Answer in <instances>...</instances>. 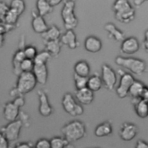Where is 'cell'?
<instances>
[{
  "instance_id": "7dc6e473",
  "label": "cell",
  "mask_w": 148,
  "mask_h": 148,
  "mask_svg": "<svg viewBox=\"0 0 148 148\" xmlns=\"http://www.w3.org/2000/svg\"><path fill=\"white\" fill-rule=\"evenodd\" d=\"M5 42V38L4 35L0 34V48H2Z\"/></svg>"
},
{
  "instance_id": "74e56055",
  "label": "cell",
  "mask_w": 148,
  "mask_h": 148,
  "mask_svg": "<svg viewBox=\"0 0 148 148\" xmlns=\"http://www.w3.org/2000/svg\"><path fill=\"white\" fill-rule=\"evenodd\" d=\"M9 9V6L5 2L0 1V21H3Z\"/></svg>"
},
{
  "instance_id": "4316f807",
  "label": "cell",
  "mask_w": 148,
  "mask_h": 148,
  "mask_svg": "<svg viewBox=\"0 0 148 148\" xmlns=\"http://www.w3.org/2000/svg\"><path fill=\"white\" fill-rule=\"evenodd\" d=\"M145 86L146 85L144 84V83L140 81L135 80L130 88L128 95L132 98L139 99V97Z\"/></svg>"
},
{
  "instance_id": "f6af8a7d",
  "label": "cell",
  "mask_w": 148,
  "mask_h": 148,
  "mask_svg": "<svg viewBox=\"0 0 148 148\" xmlns=\"http://www.w3.org/2000/svg\"><path fill=\"white\" fill-rule=\"evenodd\" d=\"M51 6L54 7L55 6H57L59 5L62 0H45Z\"/></svg>"
},
{
  "instance_id": "4dcf8cb0",
  "label": "cell",
  "mask_w": 148,
  "mask_h": 148,
  "mask_svg": "<svg viewBox=\"0 0 148 148\" xmlns=\"http://www.w3.org/2000/svg\"><path fill=\"white\" fill-rule=\"evenodd\" d=\"M51 57L49 53L45 50L38 52L37 55L33 59L34 64H46L48 60Z\"/></svg>"
},
{
  "instance_id": "d6986e66",
  "label": "cell",
  "mask_w": 148,
  "mask_h": 148,
  "mask_svg": "<svg viewBox=\"0 0 148 148\" xmlns=\"http://www.w3.org/2000/svg\"><path fill=\"white\" fill-rule=\"evenodd\" d=\"M132 103L134 106L136 115L141 118H146L148 115L147 100L139 98H132Z\"/></svg>"
},
{
  "instance_id": "d590c367",
  "label": "cell",
  "mask_w": 148,
  "mask_h": 148,
  "mask_svg": "<svg viewBox=\"0 0 148 148\" xmlns=\"http://www.w3.org/2000/svg\"><path fill=\"white\" fill-rule=\"evenodd\" d=\"M16 26L6 23L3 21H0V34L5 35L13 30Z\"/></svg>"
},
{
  "instance_id": "8992f818",
  "label": "cell",
  "mask_w": 148,
  "mask_h": 148,
  "mask_svg": "<svg viewBox=\"0 0 148 148\" xmlns=\"http://www.w3.org/2000/svg\"><path fill=\"white\" fill-rule=\"evenodd\" d=\"M61 104L64 110L71 116H79L84 113L82 105L76 100L71 93L66 92L64 95Z\"/></svg>"
},
{
  "instance_id": "6da1fadb",
  "label": "cell",
  "mask_w": 148,
  "mask_h": 148,
  "mask_svg": "<svg viewBox=\"0 0 148 148\" xmlns=\"http://www.w3.org/2000/svg\"><path fill=\"white\" fill-rule=\"evenodd\" d=\"M112 10L115 19L120 23L128 24L135 18V9L128 0H114Z\"/></svg>"
},
{
  "instance_id": "5b68a950",
  "label": "cell",
  "mask_w": 148,
  "mask_h": 148,
  "mask_svg": "<svg viewBox=\"0 0 148 148\" xmlns=\"http://www.w3.org/2000/svg\"><path fill=\"white\" fill-rule=\"evenodd\" d=\"M37 84L32 72H21L16 82V89L20 95L23 96L32 91Z\"/></svg>"
},
{
  "instance_id": "8fae6325",
  "label": "cell",
  "mask_w": 148,
  "mask_h": 148,
  "mask_svg": "<svg viewBox=\"0 0 148 148\" xmlns=\"http://www.w3.org/2000/svg\"><path fill=\"white\" fill-rule=\"evenodd\" d=\"M37 93L39 102L38 108L39 114L44 117H49L53 113V109L49 102L47 93L42 89H39Z\"/></svg>"
},
{
  "instance_id": "5bb4252c",
  "label": "cell",
  "mask_w": 148,
  "mask_h": 148,
  "mask_svg": "<svg viewBox=\"0 0 148 148\" xmlns=\"http://www.w3.org/2000/svg\"><path fill=\"white\" fill-rule=\"evenodd\" d=\"M75 98L82 105H88L91 104L94 98V92L87 87L76 90L75 92Z\"/></svg>"
},
{
  "instance_id": "ee69618b",
  "label": "cell",
  "mask_w": 148,
  "mask_h": 148,
  "mask_svg": "<svg viewBox=\"0 0 148 148\" xmlns=\"http://www.w3.org/2000/svg\"><path fill=\"white\" fill-rule=\"evenodd\" d=\"M139 99L148 101V88L146 86L143 89V90L139 97Z\"/></svg>"
},
{
  "instance_id": "2e32d148",
  "label": "cell",
  "mask_w": 148,
  "mask_h": 148,
  "mask_svg": "<svg viewBox=\"0 0 148 148\" xmlns=\"http://www.w3.org/2000/svg\"><path fill=\"white\" fill-rule=\"evenodd\" d=\"M60 41L62 45H66L71 49H75L79 45L76 35L72 30H66L65 34L61 36Z\"/></svg>"
},
{
  "instance_id": "9c48e42d",
  "label": "cell",
  "mask_w": 148,
  "mask_h": 148,
  "mask_svg": "<svg viewBox=\"0 0 148 148\" xmlns=\"http://www.w3.org/2000/svg\"><path fill=\"white\" fill-rule=\"evenodd\" d=\"M101 80L105 88L109 91L114 89L117 77L114 70L107 64H103L101 66Z\"/></svg>"
},
{
  "instance_id": "ac0fdd59",
  "label": "cell",
  "mask_w": 148,
  "mask_h": 148,
  "mask_svg": "<svg viewBox=\"0 0 148 148\" xmlns=\"http://www.w3.org/2000/svg\"><path fill=\"white\" fill-rule=\"evenodd\" d=\"M32 22L31 26L35 33L42 34L48 28V26L44 19L43 17L39 15L38 13L32 12Z\"/></svg>"
},
{
  "instance_id": "d6a6232c",
  "label": "cell",
  "mask_w": 148,
  "mask_h": 148,
  "mask_svg": "<svg viewBox=\"0 0 148 148\" xmlns=\"http://www.w3.org/2000/svg\"><path fill=\"white\" fill-rule=\"evenodd\" d=\"M24 54L25 58L33 60L38 53V50L36 48L34 45H27L23 49Z\"/></svg>"
},
{
  "instance_id": "e0dca14e",
  "label": "cell",
  "mask_w": 148,
  "mask_h": 148,
  "mask_svg": "<svg viewBox=\"0 0 148 148\" xmlns=\"http://www.w3.org/2000/svg\"><path fill=\"white\" fill-rule=\"evenodd\" d=\"M37 84L45 85L47 81L48 70L46 64H34L32 71Z\"/></svg>"
},
{
  "instance_id": "ba28073f",
  "label": "cell",
  "mask_w": 148,
  "mask_h": 148,
  "mask_svg": "<svg viewBox=\"0 0 148 148\" xmlns=\"http://www.w3.org/2000/svg\"><path fill=\"white\" fill-rule=\"evenodd\" d=\"M23 125L21 121L17 119L9 122L8 124L2 128L1 132L9 142L15 141L19 138Z\"/></svg>"
},
{
  "instance_id": "bcb514c9",
  "label": "cell",
  "mask_w": 148,
  "mask_h": 148,
  "mask_svg": "<svg viewBox=\"0 0 148 148\" xmlns=\"http://www.w3.org/2000/svg\"><path fill=\"white\" fill-rule=\"evenodd\" d=\"M148 0H133V3L135 6L139 7L142 6L143 3H145Z\"/></svg>"
},
{
  "instance_id": "cb8c5ba5",
  "label": "cell",
  "mask_w": 148,
  "mask_h": 148,
  "mask_svg": "<svg viewBox=\"0 0 148 148\" xmlns=\"http://www.w3.org/2000/svg\"><path fill=\"white\" fill-rule=\"evenodd\" d=\"M45 50H46L51 57H57L61 52L62 44L59 40L45 42Z\"/></svg>"
},
{
  "instance_id": "4fadbf2b",
  "label": "cell",
  "mask_w": 148,
  "mask_h": 148,
  "mask_svg": "<svg viewBox=\"0 0 148 148\" xmlns=\"http://www.w3.org/2000/svg\"><path fill=\"white\" fill-rule=\"evenodd\" d=\"M3 114L5 119L9 122L14 121L20 115V108L12 101L7 102L3 106Z\"/></svg>"
},
{
  "instance_id": "d4e9b609",
  "label": "cell",
  "mask_w": 148,
  "mask_h": 148,
  "mask_svg": "<svg viewBox=\"0 0 148 148\" xmlns=\"http://www.w3.org/2000/svg\"><path fill=\"white\" fill-rule=\"evenodd\" d=\"M23 49V48H19L17 51H16L12 59L13 73L17 76L21 73L20 70V64L25 58Z\"/></svg>"
},
{
  "instance_id": "ffe728a7",
  "label": "cell",
  "mask_w": 148,
  "mask_h": 148,
  "mask_svg": "<svg viewBox=\"0 0 148 148\" xmlns=\"http://www.w3.org/2000/svg\"><path fill=\"white\" fill-rule=\"evenodd\" d=\"M105 30L108 33V37L116 42H121L125 38L124 33L113 23H107L104 26Z\"/></svg>"
},
{
  "instance_id": "ab89813d",
  "label": "cell",
  "mask_w": 148,
  "mask_h": 148,
  "mask_svg": "<svg viewBox=\"0 0 148 148\" xmlns=\"http://www.w3.org/2000/svg\"><path fill=\"white\" fill-rule=\"evenodd\" d=\"M12 102L19 108L23 107L25 104V99L23 96H18L15 97Z\"/></svg>"
},
{
  "instance_id": "f1b7e54d",
  "label": "cell",
  "mask_w": 148,
  "mask_h": 148,
  "mask_svg": "<svg viewBox=\"0 0 148 148\" xmlns=\"http://www.w3.org/2000/svg\"><path fill=\"white\" fill-rule=\"evenodd\" d=\"M19 16L20 15L16 11L9 8L6 13L3 21L7 24L16 26Z\"/></svg>"
},
{
  "instance_id": "9a60e30c",
  "label": "cell",
  "mask_w": 148,
  "mask_h": 148,
  "mask_svg": "<svg viewBox=\"0 0 148 148\" xmlns=\"http://www.w3.org/2000/svg\"><path fill=\"white\" fill-rule=\"evenodd\" d=\"M84 46L87 52L95 53L101 50L102 42L99 38L94 35H90L85 39Z\"/></svg>"
},
{
  "instance_id": "3957f363",
  "label": "cell",
  "mask_w": 148,
  "mask_h": 148,
  "mask_svg": "<svg viewBox=\"0 0 148 148\" xmlns=\"http://www.w3.org/2000/svg\"><path fill=\"white\" fill-rule=\"evenodd\" d=\"M114 62L118 66L128 70L132 74L137 75H142L146 68V64L144 60L132 57L118 56L115 58Z\"/></svg>"
},
{
  "instance_id": "7bdbcfd3",
  "label": "cell",
  "mask_w": 148,
  "mask_h": 148,
  "mask_svg": "<svg viewBox=\"0 0 148 148\" xmlns=\"http://www.w3.org/2000/svg\"><path fill=\"white\" fill-rule=\"evenodd\" d=\"M143 46L145 51L148 50V31L146 30L144 34V38L143 40Z\"/></svg>"
},
{
  "instance_id": "60d3db41",
  "label": "cell",
  "mask_w": 148,
  "mask_h": 148,
  "mask_svg": "<svg viewBox=\"0 0 148 148\" xmlns=\"http://www.w3.org/2000/svg\"><path fill=\"white\" fill-rule=\"evenodd\" d=\"M34 146L29 142H24L18 143L14 147V148H33Z\"/></svg>"
},
{
  "instance_id": "30bf717a",
  "label": "cell",
  "mask_w": 148,
  "mask_h": 148,
  "mask_svg": "<svg viewBox=\"0 0 148 148\" xmlns=\"http://www.w3.org/2000/svg\"><path fill=\"white\" fill-rule=\"evenodd\" d=\"M138 133V128L134 123L124 122L119 130V136L121 140L129 142L133 140Z\"/></svg>"
},
{
  "instance_id": "836d02e7",
  "label": "cell",
  "mask_w": 148,
  "mask_h": 148,
  "mask_svg": "<svg viewBox=\"0 0 148 148\" xmlns=\"http://www.w3.org/2000/svg\"><path fill=\"white\" fill-rule=\"evenodd\" d=\"M87 78L88 77H84L80 76L74 74V75H73L74 83H75V86L76 90L87 87Z\"/></svg>"
},
{
  "instance_id": "603a6c76",
  "label": "cell",
  "mask_w": 148,
  "mask_h": 148,
  "mask_svg": "<svg viewBox=\"0 0 148 148\" xmlns=\"http://www.w3.org/2000/svg\"><path fill=\"white\" fill-rule=\"evenodd\" d=\"M102 82L101 77L97 73L88 77L87 82V88L93 92L100 90L102 86Z\"/></svg>"
},
{
  "instance_id": "e575fe53",
  "label": "cell",
  "mask_w": 148,
  "mask_h": 148,
  "mask_svg": "<svg viewBox=\"0 0 148 148\" xmlns=\"http://www.w3.org/2000/svg\"><path fill=\"white\" fill-rule=\"evenodd\" d=\"M34 66L33 60L25 58L20 64L21 72H32Z\"/></svg>"
},
{
  "instance_id": "f546056e",
  "label": "cell",
  "mask_w": 148,
  "mask_h": 148,
  "mask_svg": "<svg viewBox=\"0 0 148 148\" xmlns=\"http://www.w3.org/2000/svg\"><path fill=\"white\" fill-rule=\"evenodd\" d=\"M50 148H64L69 142L64 137L56 136L49 140Z\"/></svg>"
},
{
  "instance_id": "277c9868",
  "label": "cell",
  "mask_w": 148,
  "mask_h": 148,
  "mask_svg": "<svg viewBox=\"0 0 148 148\" xmlns=\"http://www.w3.org/2000/svg\"><path fill=\"white\" fill-rule=\"evenodd\" d=\"M74 1L66 0L61 11V16L64 26L66 30H73L78 25V19L75 13Z\"/></svg>"
},
{
  "instance_id": "c3c4849f",
  "label": "cell",
  "mask_w": 148,
  "mask_h": 148,
  "mask_svg": "<svg viewBox=\"0 0 148 148\" xmlns=\"http://www.w3.org/2000/svg\"><path fill=\"white\" fill-rule=\"evenodd\" d=\"M64 148H75V146L72 144H71V143H69Z\"/></svg>"
},
{
  "instance_id": "83f0119b",
  "label": "cell",
  "mask_w": 148,
  "mask_h": 148,
  "mask_svg": "<svg viewBox=\"0 0 148 148\" xmlns=\"http://www.w3.org/2000/svg\"><path fill=\"white\" fill-rule=\"evenodd\" d=\"M36 8L37 9V13L44 17L53 11V8L45 0H36Z\"/></svg>"
},
{
  "instance_id": "44dd1931",
  "label": "cell",
  "mask_w": 148,
  "mask_h": 148,
  "mask_svg": "<svg viewBox=\"0 0 148 148\" xmlns=\"http://www.w3.org/2000/svg\"><path fill=\"white\" fill-rule=\"evenodd\" d=\"M41 36L44 42L59 40L61 36V30L56 26L52 25L50 27H48L46 31L41 34Z\"/></svg>"
},
{
  "instance_id": "7c38bea8",
  "label": "cell",
  "mask_w": 148,
  "mask_h": 148,
  "mask_svg": "<svg viewBox=\"0 0 148 148\" xmlns=\"http://www.w3.org/2000/svg\"><path fill=\"white\" fill-rule=\"evenodd\" d=\"M120 46L121 52L125 55H133L136 53L139 48L140 44L136 37H129L121 41Z\"/></svg>"
},
{
  "instance_id": "484cf974",
  "label": "cell",
  "mask_w": 148,
  "mask_h": 148,
  "mask_svg": "<svg viewBox=\"0 0 148 148\" xmlns=\"http://www.w3.org/2000/svg\"><path fill=\"white\" fill-rule=\"evenodd\" d=\"M74 74L84 77H88L90 73V67L89 64L85 60H79L76 62L73 67Z\"/></svg>"
},
{
  "instance_id": "52a82bcc",
  "label": "cell",
  "mask_w": 148,
  "mask_h": 148,
  "mask_svg": "<svg viewBox=\"0 0 148 148\" xmlns=\"http://www.w3.org/2000/svg\"><path fill=\"white\" fill-rule=\"evenodd\" d=\"M118 73L120 78L119 84L116 89V92L119 98L123 99L128 95L130 88L134 81L135 78L130 73L124 72L120 69H119Z\"/></svg>"
},
{
  "instance_id": "f35d334b",
  "label": "cell",
  "mask_w": 148,
  "mask_h": 148,
  "mask_svg": "<svg viewBox=\"0 0 148 148\" xmlns=\"http://www.w3.org/2000/svg\"><path fill=\"white\" fill-rule=\"evenodd\" d=\"M0 148H9V141L0 131Z\"/></svg>"
},
{
  "instance_id": "1f68e13d",
  "label": "cell",
  "mask_w": 148,
  "mask_h": 148,
  "mask_svg": "<svg viewBox=\"0 0 148 148\" xmlns=\"http://www.w3.org/2000/svg\"><path fill=\"white\" fill-rule=\"evenodd\" d=\"M9 6L10 9L16 11L20 16L25 9V3L24 0H12Z\"/></svg>"
},
{
  "instance_id": "681fc988",
  "label": "cell",
  "mask_w": 148,
  "mask_h": 148,
  "mask_svg": "<svg viewBox=\"0 0 148 148\" xmlns=\"http://www.w3.org/2000/svg\"><path fill=\"white\" fill-rule=\"evenodd\" d=\"M69 1H74L75 0H69Z\"/></svg>"
},
{
  "instance_id": "f907efd6",
  "label": "cell",
  "mask_w": 148,
  "mask_h": 148,
  "mask_svg": "<svg viewBox=\"0 0 148 148\" xmlns=\"http://www.w3.org/2000/svg\"><path fill=\"white\" fill-rule=\"evenodd\" d=\"M94 148H98V147H94Z\"/></svg>"
},
{
  "instance_id": "b9f144b4",
  "label": "cell",
  "mask_w": 148,
  "mask_h": 148,
  "mask_svg": "<svg viewBox=\"0 0 148 148\" xmlns=\"http://www.w3.org/2000/svg\"><path fill=\"white\" fill-rule=\"evenodd\" d=\"M135 148H148V145L145 140L139 139L136 143Z\"/></svg>"
},
{
  "instance_id": "7a4b0ae2",
  "label": "cell",
  "mask_w": 148,
  "mask_h": 148,
  "mask_svg": "<svg viewBox=\"0 0 148 148\" xmlns=\"http://www.w3.org/2000/svg\"><path fill=\"white\" fill-rule=\"evenodd\" d=\"M63 137L69 143L76 142L84 138L86 135V127L81 121L75 120L65 124L61 128Z\"/></svg>"
},
{
  "instance_id": "7402d4cb",
  "label": "cell",
  "mask_w": 148,
  "mask_h": 148,
  "mask_svg": "<svg viewBox=\"0 0 148 148\" xmlns=\"http://www.w3.org/2000/svg\"><path fill=\"white\" fill-rule=\"evenodd\" d=\"M112 132V123L109 121H106L97 125L94 129V135L97 137L102 138L110 135Z\"/></svg>"
},
{
  "instance_id": "8d00e7d4",
  "label": "cell",
  "mask_w": 148,
  "mask_h": 148,
  "mask_svg": "<svg viewBox=\"0 0 148 148\" xmlns=\"http://www.w3.org/2000/svg\"><path fill=\"white\" fill-rule=\"evenodd\" d=\"M33 148H50L49 140L46 138L39 139L36 142Z\"/></svg>"
}]
</instances>
